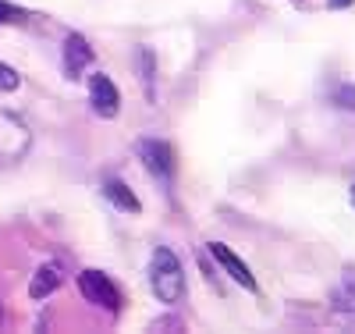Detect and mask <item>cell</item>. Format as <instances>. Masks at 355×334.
<instances>
[{
    "mask_svg": "<svg viewBox=\"0 0 355 334\" xmlns=\"http://www.w3.org/2000/svg\"><path fill=\"white\" fill-rule=\"evenodd\" d=\"M150 285H153L157 299L167 302V306H178L185 299V270L167 246H160L150 260Z\"/></svg>",
    "mask_w": 355,
    "mask_h": 334,
    "instance_id": "1",
    "label": "cell"
},
{
    "mask_svg": "<svg viewBox=\"0 0 355 334\" xmlns=\"http://www.w3.org/2000/svg\"><path fill=\"white\" fill-rule=\"evenodd\" d=\"M28 146H33V132H28V125L18 114L0 110V167L18 164L28 153Z\"/></svg>",
    "mask_w": 355,
    "mask_h": 334,
    "instance_id": "2",
    "label": "cell"
},
{
    "mask_svg": "<svg viewBox=\"0 0 355 334\" xmlns=\"http://www.w3.org/2000/svg\"><path fill=\"white\" fill-rule=\"evenodd\" d=\"M78 292H82L89 302L103 306L107 313L121 310V292H117V285L103 274V270H82V274H78Z\"/></svg>",
    "mask_w": 355,
    "mask_h": 334,
    "instance_id": "3",
    "label": "cell"
},
{
    "mask_svg": "<svg viewBox=\"0 0 355 334\" xmlns=\"http://www.w3.org/2000/svg\"><path fill=\"white\" fill-rule=\"evenodd\" d=\"M139 157H142L146 171L157 174L160 181H171V178H174V153H171L167 142H160V139H142V142H139Z\"/></svg>",
    "mask_w": 355,
    "mask_h": 334,
    "instance_id": "4",
    "label": "cell"
},
{
    "mask_svg": "<svg viewBox=\"0 0 355 334\" xmlns=\"http://www.w3.org/2000/svg\"><path fill=\"white\" fill-rule=\"evenodd\" d=\"M89 100H93V110L100 117H114L117 107H121V93H117V85L103 72H96L93 78H89Z\"/></svg>",
    "mask_w": 355,
    "mask_h": 334,
    "instance_id": "5",
    "label": "cell"
},
{
    "mask_svg": "<svg viewBox=\"0 0 355 334\" xmlns=\"http://www.w3.org/2000/svg\"><path fill=\"white\" fill-rule=\"evenodd\" d=\"M93 47H89V40L85 36H78V33H68V40H64V75L75 82V78H82V72L93 65Z\"/></svg>",
    "mask_w": 355,
    "mask_h": 334,
    "instance_id": "6",
    "label": "cell"
},
{
    "mask_svg": "<svg viewBox=\"0 0 355 334\" xmlns=\"http://www.w3.org/2000/svg\"><path fill=\"white\" fill-rule=\"evenodd\" d=\"M206 249H210V256H214V260L227 270V274H231V281H239L245 292H256V288H259V285H256V278H252V270H249L239 256H234V253L224 246V242H210Z\"/></svg>",
    "mask_w": 355,
    "mask_h": 334,
    "instance_id": "7",
    "label": "cell"
},
{
    "mask_svg": "<svg viewBox=\"0 0 355 334\" xmlns=\"http://www.w3.org/2000/svg\"><path fill=\"white\" fill-rule=\"evenodd\" d=\"M331 310L341 320H352L355 324V270H345V278L338 281V288L331 295Z\"/></svg>",
    "mask_w": 355,
    "mask_h": 334,
    "instance_id": "8",
    "label": "cell"
},
{
    "mask_svg": "<svg viewBox=\"0 0 355 334\" xmlns=\"http://www.w3.org/2000/svg\"><path fill=\"white\" fill-rule=\"evenodd\" d=\"M61 281H64V274H61V263H43V267L36 270L33 285H28V295H33V299L40 302V299L53 295V292H57V285H61Z\"/></svg>",
    "mask_w": 355,
    "mask_h": 334,
    "instance_id": "9",
    "label": "cell"
},
{
    "mask_svg": "<svg viewBox=\"0 0 355 334\" xmlns=\"http://www.w3.org/2000/svg\"><path fill=\"white\" fill-rule=\"evenodd\" d=\"M103 196H107L117 210H128V214H139V210H142V203L135 199V192L125 185V181H117V178H107V181H103Z\"/></svg>",
    "mask_w": 355,
    "mask_h": 334,
    "instance_id": "10",
    "label": "cell"
},
{
    "mask_svg": "<svg viewBox=\"0 0 355 334\" xmlns=\"http://www.w3.org/2000/svg\"><path fill=\"white\" fill-rule=\"evenodd\" d=\"M139 72H142V89H146V97H157L153 93V75H157V57H153V50L150 47H142L139 50Z\"/></svg>",
    "mask_w": 355,
    "mask_h": 334,
    "instance_id": "11",
    "label": "cell"
},
{
    "mask_svg": "<svg viewBox=\"0 0 355 334\" xmlns=\"http://www.w3.org/2000/svg\"><path fill=\"white\" fill-rule=\"evenodd\" d=\"M21 25V22H28V11L25 8H15V4H8V0H0V25Z\"/></svg>",
    "mask_w": 355,
    "mask_h": 334,
    "instance_id": "12",
    "label": "cell"
},
{
    "mask_svg": "<svg viewBox=\"0 0 355 334\" xmlns=\"http://www.w3.org/2000/svg\"><path fill=\"white\" fill-rule=\"evenodd\" d=\"M18 85H21V75L11 65H0V93H15Z\"/></svg>",
    "mask_w": 355,
    "mask_h": 334,
    "instance_id": "13",
    "label": "cell"
},
{
    "mask_svg": "<svg viewBox=\"0 0 355 334\" xmlns=\"http://www.w3.org/2000/svg\"><path fill=\"white\" fill-rule=\"evenodd\" d=\"M334 103H338L341 110H355V82H348V85L338 89V93H334Z\"/></svg>",
    "mask_w": 355,
    "mask_h": 334,
    "instance_id": "14",
    "label": "cell"
},
{
    "mask_svg": "<svg viewBox=\"0 0 355 334\" xmlns=\"http://www.w3.org/2000/svg\"><path fill=\"white\" fill-rule=\"evenodd\" d=\"M355 0H327V8H334V11H341V8H352Z\"/></svg>",
    "mask_w": 355,
    "mask_h": 334,
    "instance_id": "15",
    "label": "cell"
},
{
    "mask_svg": "<svg viewBox=\"0 0 355 334\" xmlns=\"http://www.w3.org/2000/svg\"><path fill=\"white\" fill-rule=\"evenodd\" d=\"M352 203H355V185H352Z\"/></svg>",
    "mask_w": 355,
    "mask_h": 334,
    "instance_id": "16",
    "label": "cell"
}]
</instances>
